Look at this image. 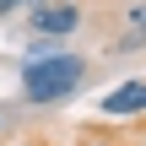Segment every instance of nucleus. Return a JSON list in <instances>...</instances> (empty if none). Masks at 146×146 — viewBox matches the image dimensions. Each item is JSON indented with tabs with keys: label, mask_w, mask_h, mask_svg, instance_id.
Masks as SVG:
<instances>
[{
	"label": "nucleus",
	"mask_w": 146,
	"mask_h": 146,
	"mask_svg": "<svg viewBox=\"0 0 146 146\" xmlns=\"http://www.w3.org/2000/svg\"><path fill=\"white\" fill-rule=\"evenodd\" d=\"M87 76V60L70 54V49H54V54H38V60H22V98L27 103H60L81 87Z\"/></svg>",
	"instance_id": "f257e3e1"
},
{
	"label": "nucleus",
	"mask_w": 146,
	"mask_h": 146,
	"mask_svg": "<svg viewBox=\"0 0 146 146\" xmlns=\"http://www.w3.org/2000/svg\"><path fill=\"white\" fill-rule=\"evenodd\" d=\"M98 114L103 119H135V114H146V76H130V81L108 87L98 98Z\"/></svg>",
	"instance_id": "f03ea898"
},
{
	"label": "nucleus",
	"mask_w": 146,
	"mask_h": 146,
	"mask_svg": "<svg viewBox=\"0 0 146 146\" xmlns=\"http://www.w3.org/2000/svg\"><path fill=\"white\" fill-rule=\"evenodd\" d=\"M33 33L38 38H70L76 27H81V5H70V0H60V5H33Z\"/></svg>",
	"instance_id": "7ed1b4c3"
},
{
	"label": "nucleus",
	"mask_w": 146,
	"mask_h": 146,
	"mask_svg": "<svg viewBox=\"0 0 146 146\" xmlns=\"http://www.w3.org/2000/svg\"><path fill=\"white\" fill-rule=\"evenodd\" d=\"M141 43H146V5H130V38L119 49H141Z\"/></svg>",
	"instance_id": "20e7f679"
},
{
	"label": "nucleus",
	"mask_w": 146,
	"mask_h": 146,
	"mask_svg": "<svg viewBox=\"0 0 146 146\" xmlns=\"http://www.w3.org/2000/svg\"><path fill=\"white\" fill-rule=\"evenodd\" d=\"M5 11H16V5H11V0H0V16H5Z\"/></svg>",
	"instance_id": "39448f33"
},
{
	"label": "nucleus",
	"mask_w": 146,
	"mask_h": 146,
	"mask_svg": "<svg viewBox=\"0 0 146 146\" xmlns=\"http://www.w3.org/2000/svg\"><path fill=\"white\" fill-rule=\"evenodd\" d=\"M87 146H114V141H103V135H98V141H87Z\"/></svg>",
	"instance_id": "423d86ee"
},
{
	"label": "nucleus",
	"mask_w": 146,
	"mask_h": 146,
	"mask_svg": "<svg viewBox=\"0 0 146 146\" xmlns=\"http://www.w3.org/2000/svg\"><path fill=\"white\" fill-rule=\"evenodd\" d=\"M141 146H146V130H141Z\"/></svg>",
	"instance_id": "0eeeda50"
},
{
	"label": "nucleus",
	"mask_w": 146,
	"mask_h": 146,
	"mask_svg": "<svg viewBox=\"0 0 146 146\" xmlns=\"http://www.w3.org/2000/svg\"><path fill=\"white\" fill-rule=\"evenodd\" d=\"M11 5H22V0H11Z\"/></svg>",
	"instance_id": "6e6552de"
}]
</instances>
